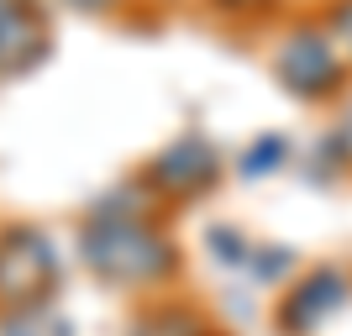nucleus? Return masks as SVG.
I'll list each match as a JSON object with an SVG mask.
<instances>
[{"mask_svg": "<svg viewBox=\"0 0 352 336\" xmlns=\"http://www.w3.org/2000/svg\"><path fill=\"white\" fill-rule=\"evenodd\" d=\"M89 273L111 278V284H158L174 273V242L163 232H153L142 216L126 221H85L79 236Z\"/></svg>", "mask_w": 352, "mask_h": 336, "instance_id": "obj_1", "label": "nucleus"}, {"mask_svg": "<svg viewBox=\"0 0 352 336\" xmlns=\"http://www.w3.org/2000/svg\"><path fill=\"white\" fill-rule=\"evenodd\" d=\"M58 284V258L53 242L32 226H6L0 232V305L6 310H37Z\"/></svg>", "mask_w": 352, "mask_h": 336, "instance_id": "obj_2", "label": "nucleus"}, {"mask_svg": "<svg viewBox=\"0 0 352 336\" xmlns=\"http://www.w3.org/2000/svg\"><path fill=\"white\" fill-rule=\"evenodd\" d=\"M274 69H279V79L294 89V95L316 100V95H331V89H337V79H342V53H337V43H331L326 32L300 27V32H289V37L279 43Z\"/></svg>", "mask_w": 352, "mask_h": 336, "instance_id": "obj_3", "label": "nucleus"}, {"mask_svg": "<svg viewBox=\"0 0 352 336\" xmlns=\"http://www.w3.org/2000/svg\"><path fill=\"white\" fill-rule=\"evenodd\" d=\"M221 174V158L210 153L206 137H179L168 153L153 158V184L163 194H200L206 184H216Z\"/></svg>", "mask_w": 352, "mask_h": 336, "instance_id": "obj_4", "label": "nucleus"}, {"mask_svg": "<svg viewBox=\"0 0 352 336\" xmlns=\"http://www.w3.org/2000/svg\"><path fill=\"white\" fill-rule=\"evenodd\" d=\"M47 53L43 16L21 0H0V74H27Z\"/></svg>", "mask_w": 352, "mask_h": 336, "instance_id": "obj_5", "label": "nucleus"}, {"mask_svg": "<svg viewBox=\"0 0 352 336\" xmlns=\"http://www.w3.org/2000/svg\"><path fill=\"white\" fill-rule=\"evenodd\" d=\"M342 300H347V278H342L337 268H321V273H310L305 284L284 300L279 321H284V331H289V336H305V331H316Z\"/></svg>", "mask_w": 352, "mask_h": 336, "instance_id": "obj_6", "label": "nucleus"}, {"mask_svg": "<svg viewBox=\"0 0 352 336\" xmlns=\"http://www.w3.org/2000/svg\"><path fill=\"white\" fill-rule=\"evenodd\" d=\"M132 336H206V321L184 305H163V310H147L132 326Z\"/></svg>", "mask_w": 352, "mask_h": 336, "instance_id": "obj_7", "label": "nucleus"}, {"mask_svg": "<svg viewBox=\"0 0 352 336\" xmlns=\"http://www.w3.org/2000/svg\"><path fill=\"white\" fill-rule=\"evenodd\" d=\"M0 336H69V326L58 315H47V305H37V310H11L0 321Z\"/></svg>", "mask_w": 352, "mask_h": 336, "instance_id": "obj_8", "label": "nucleus"}, {"mask_svg": "<svg viewBox=\"0 0 352 336\" xmlns=\"http://www.w3.org/2000/svg\"><path fill=\"white\" fill-rule=\"evenodd\" d=\"M326 37L337 43V53H347V58H352V0H342L337 11H331V21H326Z\"/></svg>", "mask_w": 352, "mask_h": 336, "instance_id": "obj_9", "label": "nucleus"}, {"mask_svg": "<svg viewBox=\"0 0 352 336\" xmlns=\"http://www.w3.org/2000/svg\"><path fill=\"white\" fill-rule=\"evenodd\" d=\"M63 5H74V11H111L116 0H63Z\"/></svg>", "mask_w": 352, "mask_h": 336, "instance_id": "obj_10", "label": "nucleus"}, {"mask_svg": "<svg viewBox=\"0 0 352 336\" xmlns=\"http://www.w3.org/2000/svg\"><path fill=\"white\" fill-rule=\"evenodd\" d=\"M221 5H232V11H252V5H263V0H221Z\"/></svg>", "mask_w": 352, "mask_h": 336, "instance_id": "obj_11", "label": "nucleus"}]
</instances>
